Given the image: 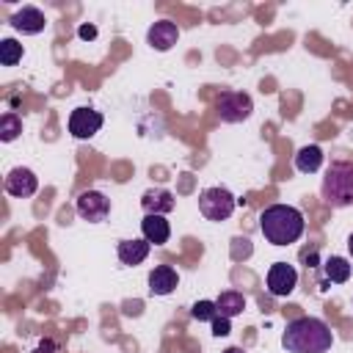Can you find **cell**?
<instances>
[{"label": "cell", "instance_id": "1", "mask_svg": "<svg viewBox=\"0 0 353 353\" xmlns=\"http://www.w3.org/2000/svg\"><path fill=\"white\" fill-rule=\"evenodd\" d=\"M281 345L287 353H325L334 345V334L320 317H295L287 323Z\"/></svg>", "mask_w": 353, "mask_h": 353}, {"label": "cell", "instance_id": "2", "mask_svg": "<svg viewBox=\"0 0 353 353\" xmlns=\"http://www.w3.org/2000/svg\"><path fill=\"white\" fill-rule=\"evenodd\" d=\"M259 229L268 243L290 245L303 234V212L292 204H270L259 215Z\"/></svg>", "mask_w": 353, "mask_h": 353}, {"label": "cell", "instance_id": "3", "mask_svg": "<svg viewBox=\"0 0 353 353\" xmlns=\"http://www.w3.org/2000/svg\"><path fill=\"white\" fill-rule=\"evenodd\" d=\"M320 193L331 207L353 204V165L350 163H331V168L323 176Z\"/></svg>", "mask_w": 353, "mask_h": 353}, {"label": "cell", "instance_id": "4", "mask_svg": "<svg viewBox=\"0 0 353 353\" xmlns=\"http://www.w3.org/2000/svg\"><path fill=\"white\" fill-rule=\"evenodd\" d=\"M237 199L226 188H204L199 193V210L207 221H226L234 212Z\"/></svg>", "mask_w": 353, "mask_h": 353}, {"label": "cell", "instance_id": "5", "mask_svg": "<svg viewBox=\"0 0 353 353\" xmlns=\"http://www.w3.org/2000/svg\"><path fill=\"white\" fill-rule=\"evenodd\" d=\"M215 110H218L221 121L237 124V121H245V119L251 116L254 102H251V97L243 94V91H226V94H221V99L215 102Z\"/></svg>", "mask_w": 353, "mask_h": 353}, {"label": "cell", "instance_id": "6", "mask_svg": "<svg viewBox=\"0 0 353 353\" xmlns=\"http://www.w3.org/2000/svg\"><path fill=\"white\" fill-rule=\"evenodd\" d=\"M77 215L83 218V221H88V223H99V221H105L108 218V212H110V199L105 196V193H99V190H85V193H80L77 196Z\"/></svg>", "mask_w": 353, "mask_h": 353}, {"label": "cell", "instance_id": "7", "mask_svg": "<svg viewBox=\"0 0 353 353\" xmlns=\"http://www.w3.org/2000/svg\"><path fill=\"white\" fill-rule=\"evenodd\" d=\"M102 130V113L94 108H74L69 116V132L74 138H94Z\"/></svg>", "mask_w": 353, "mask_h": 353}, {"label": "cell", "instance_id": "8", "mask_svg": "<svg viewBox=\"0 0 353 353\" xmlns=\"http://www.w3.org/2000/svg\"><path fill=\"white\" fill-rule=\"evenodd\" d=\"M265 281H268V292H270V295L284 298V295H290V292L295 290V284H298V273H295L292 265H287V262H276V265H270Z\"/></svg>", "mask_w": 353, "mask_h": 353}, {"label": "cell", "instance_id": "9", "mask_svg": "<svg viewBox=\"0 0 353 353\" xmlns=\"http://www.w3.org/2000/svg\"><path fill=\"white\" fill-rule=\"evenodd\" d=\"M3 185H6V193H8V196H14V199H28V196L36 193L39 179H36V174H33L30 168L17 165V168L8 171V176H6Z\"/></svg>", "mask_w": 353, "mask_h": 353}, {"label": "cell", "instance_id": "10", "mask_svg": "<svg viewBox=\"0 0 353 353\" xmlns=\"http://www.w3.org/2000/svg\"><path fill=\"white\" fill-rule=\"evenodd\" d=\"M176 39H179V28H176L171 19H160V22H154V25L149 28V33H146L149 47L157 50V52L171 50V47L176 44Z\"/></svg>", "mask_w": 353, "mask_h": 353}, {"label": "cell", "instance_id": "11", "mask_svg": "<svg viewBox=\"0 0 353 353\" xmlns=\"http://www.w3.org/2000/svg\"><path fill=\"white\" fill-rule=\"evenodd\" d=\"M11 25H14V30H19L25 36H36V33H41L47 28V19H44V14L36 6H22L11 17Z\"/></svg>", "mask_w": 353, "mask_h": 353}, {"label": "cell", "instance_id": "12", "mask_svg": "<svg viewBox=\"0 0 353 353\" xmlns=\"http://www.w3.org/2000/svg\"><path fill=\"white\" fill-rule=\"evenodd\" d=\"M141 207L146 210V215H165L174 210V193L165 188H152L141 196Z\"/></svg>", "mask_w": 353, "mask_h": 353}, {"label": "cell", "instance_id": "13", "mask_svg": "<svg viewBox=\"0 0 353 353\" xmlns=\"http://www.w3.org/2000/svg\"><path fill=\"white\" fill-rule=\"evenodd\" d=\"M176 284H179V276L171 265H157L149 273V292L152 295H168L176 290Z\"/></svg>", "mask_w": 353, "mask_h": 353}, {"label": "cell", "instance_id": "14", "mask_svg": "<svg viewBox=\"0 0 353 353\" xmlns=\"http://www.w3.org/2000/svg\"><path fill=\"white\" fill-rule=\"evenodd\" d=\"M141 232H143V237H146L152 245H163V243H168V237H171V226H168V221H165L163 215H143Z\"/></svg>", "mask_w": 353, "mask_h": 353}, {"label": "cell", "instance_id": "15", "mask_svg": "<svg viewBox=\"0 0 353 353\" xmlns=\"http://www.w3.org/2000/svg\"><path fill=\"white\" fill-rule=\"evenodd\" d=\"M149 248H152V243L146 240V237H141V240H121L119 243V259L124 262V265H141L146 256H149Z\"/></svg>", "mask_w": 353, "mask_h": 353}, {"label": "cell", "instance_id": "16", "mask_svg": "<svg viewBox=\"0 0 353 353\" xmlns=\"http://www.w3.org/2000/svg\"><path fill=\"white\" fill-rule=\"evenodd\" d=\"M320 165H323V149H320V146L309 143V146L298 149V154H295V168H298L301 174H314V171H320Z\"/></svg>", "mask_w": 353, "mask_h": 353}, {"label": "cell", "instance_id": "17", "mask_svg": "<svg viewBox=\"0 0 353 353\" xmlns=\"http://www.w3.org/2000/svg\"><path fill=\"white\" fill-rule=\"evenodd\" d=\"M215 306H218V314H223V317H234V314H240L243 309H245V298H243V292H234V290H226V292H221L218 298H215Z\"/></svg>", "mask_w": 353, "mask_h": 353}, {"label": "cell", "instance_id": "18", "mask_svg": "<svg viewBox=\"0 0 353 353\" xmlns=\"http://www.w3.org/2000/svg\"><path fill=\"white\" fill-rule=\"evenodd\" d=\"M323 270H325V279L334 284H345L350 279V262L345 256H328L323 262Z\"/></svg>", "mask_w": 353, "mask_h": 353}, {"label": "cell", "instance_id": "19", "mask_svg": "<svg viewBox=\"0 0 353 353\" xmlns=\"http://www.w3.org/2000/svg\"><path fill=\"white\" fill-rule=\"evenodd\" d=\"M22 61V44L14 39H3L0 41V63L3 66H14Z\"/></svg>", "mask_w": 353, "mask_h": 353}, {"label": "cell", "instance_id": "20", "mask_svg": "<svg viewBox=\"0 0 353 353\" xmlns=\"http://www.w3.org/2000/svg\"><path fill=\"white\" fill-rule=\"evenodd\" d=\"M22 132V119L17 113H3L0 119V141H14Z\"/></svg>", "mask_w": 353, "mask_h": 353}, {"label": "cell", "instance_id": "21", "mask_svg": "<svg viewBox=\"0 0 353 353\" xmlns=\"http://www.w3.org/2000/svg\"><path fill=\"white\" fill-rule=\"evenodd\" d=\"M190 314L201 323V320H210L212 323V317H218V306H215V301H196L193 303V309H190Z\"/></svg>", "mask_w": 353, "mask_h": 353}, {"label": "cell", "instance_id": "22", "mask_svg": "<svg viewBox=\"0 0 353 353\" xmlns=\"http://www.w3.org/2000/svg\"><path fill=\"white\" fill-rule=\"evenodd\" d=\"M229 331H232V325H229V317H223V314L212 317V334H215V336H226Z\"/></svg>", "mask_w": 353, "mask_h": 353}, {"label": "cell", "instance_id": "23", "mask_svg": "<svg viewBox=\"0 0 353 353\" xmlns=\"http://www.w3.org/2000/svg\"><path fill=\"white\" fill-rule=\"evenodd\" d=\"M80 39H85V41H91V39H97V28L94 25H80Z\"/></svg>", "mask_w": 353, "mask_h": 353}, {"label": "cell", "instance_id": "24", "mask_svg": "<svg viewBox=\"0 0 353 353\" xmlns=\"http://www.w3.org/2000/svg\"><path fill=\"white\" fill-rule=\"evenodd\" d=\"M33 353H55V342H52V339H41Z\"/></svg>", "mask_w": 353, "mask_h": 353}, {"label": "cell", "instance_id": "25", "mask_svg": "<svg viewBox=\"0 0 353 353\" xmlns=\"http://www.w3.org/2000/svg\"><path fill=\"white\" fill-rule=\"evenodd\" d=\"M223 353H243V350H240V347H226Z\"/></svg>", "mask_w": 353, "mask_h": 353}, {"label": "cell", "instance_id": "26", "mask_svg": "<svg viewBox=\"0 0 353 353\" xmlns=\"http://www.w3.org/2000/svg\"><path fill=\"white\" fill-rule=\"evenodd\" d=\"M347 251H350V254H353V234H350V237H347Z\"/></svg>", "mask_w": 353, "mask_h": 353}]
</instances>
